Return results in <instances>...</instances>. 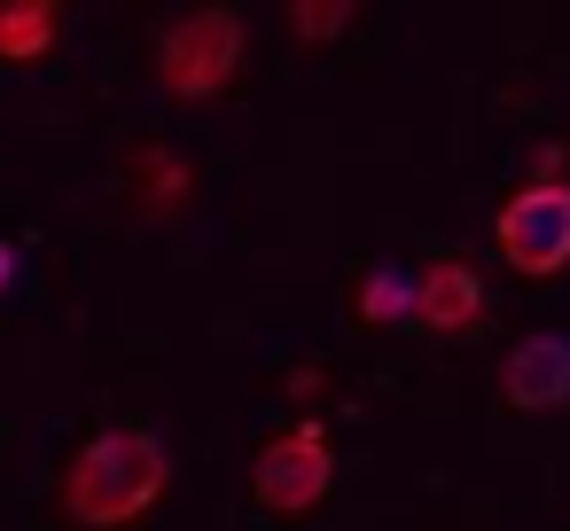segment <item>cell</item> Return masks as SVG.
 I'll return each mask as SVG.
<instances>
[{"label": "cell", "instance_id": "obj_1", "mask_svg": "<svg viewBox=\"0 0 570 531\" xmlns=\"http://www.w3.org/2000/svg\"><path fill=\"white\" fill-rule=\"evenodd\" d=\"M165 476H173V453H165L157 430H134V422L126 430H102L63 469V515L87 523V531H126L134 515L157 508Z\"/></svg>", "mask_w": 570, "mask_h": 531}, {"label": "cell", "instance_id": "obj_2", "mask_svg": "<svg viewBox=\"0 0 570 531\" xmlns=\"http://www.w3.org/2000/svg\"><path fill=\"white\" fill-rule=\"evenodd\" d=\"M243 71V24L227 9H188L165 24L157 40V79L173 102H212L227 79Z\"/></svg>", "mask_w": 570, "mask_h": 531}, {"label": "cell", "instance_id": "obj_3", "mask_svg": "<svg viewBox=\"0 0 570 531\" xmlns=\"http://www.w3.org/2000/svg\"><path fill=\"white\" fill-rule=\"evenodd\" d=\"M336 484V453L321 437V422H297V430H274L258 453H250V492L266 515H313Z\"/></svg>", "mask_w": 570, "mask_h": 531}, {"label": "cell", "instance_id": "obj_4", "mask_svg": "<svg viewBox=\"0 0 570 531\" xmlns=\"http://www.w3.org/2000/svg\"><path fill=\"white\" fill-rule=\"evenodd\" d=\"M492 235H500V258L515 266V274H562L570 266V188L554 180V188H515L508 204H500V219H492Z\"/></svg>", "mask_w": 570, "mask_h": 531}, {"label": "cell", "instance_id": "obj_5", "mask_svg": "<svg viewBox=\"0 0 570 531\" xmlns=\"http://www.w3.org/2000/svg\"><path fill=\"white\" fill-rule=\"evenodd\" d=\"M500 399L523 414H547L570 399V336H523L500 367Z\"/></svg>", "mask_w": 570, "mask_h": 531}, {"label": "cell", "instance_id": "obj_6", "mask_svg": "<svg viewBox=\"0 0 570 531\" xmlns=\"http://www.w3.org/2000/svg\"><path fill=\"white\" fill-rule=\"evenodd\" d=\"M476 313H484V282H476V266L438 258V266L422 274V289H414V321L438 328V336H461V328H476Z\"/></svg>", "mask_w": 570, "mask_h": 531}, {"label": "cell", "instance_id": "obj_7", "mask_svg": "<svg viewBox=\"0 0 570 531\" xmlns=\"http://www.w3.org/2000/svg\"><path fill=\"white\" fill-rule=\"evenodd\" d=\"M63 32L56 0H0V63H40Z\"/></svg>", "mask_w": 570, "mask_h": 531}, {"label": "cell", "instance_id": "obj_8", "mask_svg": "<svg viewBox=\"0 0 570 531\" xmlns=\"http://www.w3.org/2000/svg\"><path fill=\"white\" fill-rule=\"evenodd\" d=\"M126 180H134V196H141V212H149V219L180 212V204H188V188H196V180H188V165H180L173 149H157V141L126 157Z\"/></svg>", "mask_w": 570, "mask_h": 531}, {"label": "cell", "instance_id": "obj_9", "mask_svg": "<svg viewBox=\"0 0 570 531\" xmlns=\"http://www.w3.org/2000/svg\"><path fill=\"white\" fill-rule=\"evenodd\" d=\"M414 289H422V274H406V266H375V274L352 289V313H360L367 328L406 321V313H414Z\"/></svg>", "mask_w": 570, "mask_h": 531}, {"label": "cell", "instance_id": "obj_10", "mask_svg": "<svg viewBox=\"0 0 570 531\" xmlns=\"http://www.w3.org/2000/svg\"><path fill=\"white\" fill-rule=\"evenodd\" d=\"M344 24H352L344 0H297V9H289V32H297V40H336Z\"/></svg>", "mask_w": 570, "mask_h": 531}, {"label": "cell", "instance_id": "obj_11", "mask_svg": "<svg viewBox=\"0 0 570 531\" xmlns=\"http://www.w3.org/2000/svg\"><path fill=\"white\" fill-rule=\"evenodd\" d=\"M531 173H539V188H554V173H562V141H539V149H531Z\"/></svg>", "mask_w": 570, "mask_h": 531}, {"label": "cell", "instance_id": "obj_12", "mask_svg": "<svg viewBox=\"0 0 570 531\" xmlns=\"http://www.w3.org/2000/svg\"><path fill=\"white\" fill-rule=\"evenodd\" d=\"M9 282H17V250H9V243H0V289H9Z\"/></svg>", "mask_w": 570, "mask_h": 531}]
</instances>
